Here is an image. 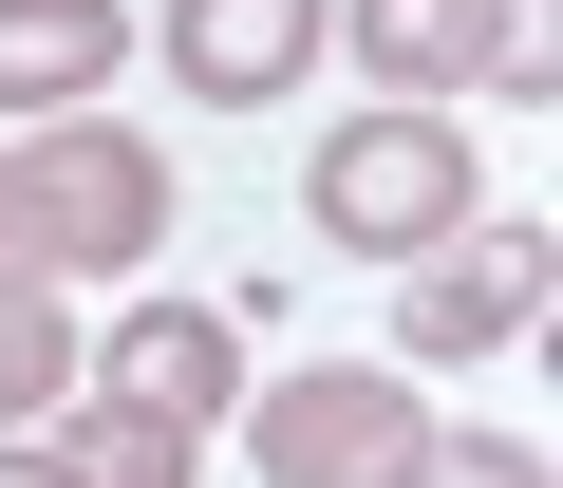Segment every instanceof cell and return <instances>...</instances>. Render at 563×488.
<instances>
[{
    "instance_id": "1",
    "label": "cell",
    "mask_w": 563,
    "mask_h": 488,
    "mask_svg": "<svg viewBox=\"0 0 563 488\" xmlns=\"http://www.w3.org/2000/svg\"><path fill=\"white\" fill-rule=\"evenodd\" d=\"M169 244V169L132 113H38L0 151V282H132Z\"/></svg>"
},
{
    "instance_id": "2",
    "label": "cell",
    "mask_w": 563,
    "mask_h": 488,
    "mask_svg": "<svg viewBox=\"0 0 563 488\" xmlns=\"http://www.w3.org/2000/svg\"><path fill=\"white\" fill-rule=\"evenodd\" d=\"M301 207H320V244H357V264H413V244L470 225V132H451L432 95H395V113H357V132L301 169Z\"/></svg>"
},
{
    "instance_id": "3",
    "label": "cell",
    "mask_w": 563,
    "mask_h": 488,
    "mask_svg": "<svg viewBox=\"0 0 563 488\" xmlns=\"http://www.w3.org/2000/svg\"><path fill=\"white\" fill-rule=\"evenodd\" d=\"M244 451H263V488H413L432 413H413L395 357H320V376H282V395L244 413Z\"/></svg>"
},
{
    "instance_id": "4",
    "label": "cell",
    "mask_w": 563,
    "mask_h": 488,
    "mask_svg": "<svg viewBox=\"0 0 563 488\" xmlns=\"http://www.w3.org/2000/svg\"><path fill=\"white\" fill-rule=\"evenodd\" d=\"M507 339H544V207L451 225L395 264V357H507Z\"/></svg>"
},
{
    "instance_id": "5",
    "label": "cell",
    "mask_w": 563,
    "mask_h": 488,
    "mask_svg": "<svg viewBox=\"0 0 563 488\" xmlns=\"http://www.w3.org/2000/svg\"><path fill=\"white\" fill-rule=\"evenodd\" d=\"M76 395H113V413H151V432H188V451H207V413L244 395V339H225L207 301H132V320L95 339V376H76Z\"/></svg>"
},
{
    "instance_id": "6",
    "label": "cell",
    "mask_w": 563,
    "mask_h": 488,
    "mask_svg": "<svg viewBox=\"0 0 563 488\" xmlns=\"http://www.w3.org/2000/svg\"><path fill=\"white\" fill-rule=\"evenodd\" d=\"M301 57H320V0H169V76H188V113L301 95Z\"/></svg>"
},
{
    "instance_id": "7",
    "label": "cell",
    "mask_w": 563,
    "mask_h": 488,
    "mask_svg": "<svg viewBox=\"0 0 563 488\" xmlns=\"http://www.w3.org/2000/svg\"><path fill=\"white\" fill-rule=\"evenodd\" d=\"M113 57H132V0H0V113H95L113 95Z\"/></svg>"
},
{
    "instance_id": "8",
    "label": "cell",
    "mask_w": 563,
    "mask_h": 488,
    "mask_svg": "<svg viewBox=\"0 0 563 488\" xmlns=\"http://www.w3.org/2000/svg\"><path fill=\"white\" fill-rule=\"evenodd\" d=\"M320 20H339L395 95H470V57H488V0H320Z\"/></svg>"
},
{
    "instance_id": "9",
    "label": "cell",
    "mask_w": 563,
    "mask_h": 488,
    "mask_svg": "<svg viewBox=\"0 0 563 488\" xmlns=\"http://www.w3.org/2000/svg\"><path fill=\"white\" fill-rule=\"evenodd\" d=\"M76 376H95L76 301H57V282H0V432H57V413H76Z\"/></svg>"
},
{
    "instance_id": "10",
    "label": "cell",
    "mask_w": 563,
    "mask_h": 488,
    "mask_svg": "<svg viewBox=\"0 0 563 488\" xmlns=\"http://www.w3.org/2000/svg\"><path fill=\"white\" fill-rule=\"evenodd\" d=\"M38 451H57V488H188V432H151V413H113V395H76Z\"/></svg>"
},
{
    "instance_id": "11",
    "label": "cell",
    "mask_w": 563,
    "mask_h": 488,
    "mask_svg": "<svg viewBox=\"0 0 563 488\" xmlns=\"http://www.w3.org/2000/svg\"><path fill=\"white\" fill-rule=\"evenodd\" d=\"M470 95H563V0H488V57H470Z\"/></svg>"
},
{
    "instance_id": "12",
    "label": "cell",
    "mask_w": 563,
    "mask_h": 488,
    "mask_svg": "<svg viewBox=\"0 0 563 488\" xmlns=\"http://www.w3.org/2000/svg\"><path fill=\"white\" fill-rule=\"evenodd\" d=\"M413 488H544V451H451V432H432V451H413Z\"/></svg>"
},
{
    "instance_id": "13",
    "label": "cell",
    "mask_w": 563,
    "mask_h": 488,
    "mask_svg": "<svg viewBox=\"0 0 563 488\" xmlns=\"http://www.w3.org/2000/svg\"><path fill=\"white\" fill-rule=\"evenodd\" d=\"M0 488H57V451H38V432H0Z\"/></svg>"
}]
</instances>
